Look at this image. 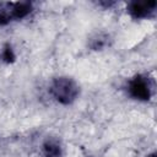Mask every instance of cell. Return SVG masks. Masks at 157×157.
Here are the masks:
<instances>
[{"instance_id":"cell-10","label":"cell","mask_w":157,"mask_h":157,"mask_svg":"<svg viewBox=\"0 0 157 157\" xmlns=\"http://www.w3.org/2000/svg\"><path fill=\"white\" fill-rule=\"evenodd\" d=\"M87 157H92V156H87Z\"/></svg>"},{"instance_id":"cell-2","label":"cell","mask_w":157,"mask_h":157,"mask_svg":"<svg viewBox=\"0 0 157 157\" xmlns=\"http://www.w3.org/2000/svg\"><path fill=\"white\" fill-rule=\"evenodd\" d=\"M156 82L148 74H136L126 83L128 94L139 102H148L155 96Z\"/></svg>"},{"instance_id":"cell-8","label":"cell","mask_w":157,"mask_h":157,"mask_svg":"<svg viewBox=\"0 0 157 157\" xmlns=\"http://www.w3.org/2000/svg\"><path fill=\"white\" fill-rule=\"evenodd\" d=\"M115 4H117L115 1H99V2H97L98 6H103L104 9H110V7L114 6Z\"/></svg>"},{"instance_id":"cell-7","label":"cell","mask_w":157,"mask_h":157,"mask_svg":"<svg viewBox=\"0 0 157 157\" xmlns=\"http://www.w3.org/2000/svg\"><path fill=\"white\" fill-rule=\"evenodd\" d=\"M0 59H1V61L6 63V64H11V63L15 61L16 54H15V52H13V49L10 44H5L2 47L1 53H0Z\"/></svg>"},{"instance_id":"cell-4","label":"cell","mask_w":157,"mask_h":157,"mask_svg":"<svg viewBox=\"0 0 157 157\" xmlns=\"http://www.w3.org/2000/svg\"><path fill=\"white\" fill-rule=\"evenodd\" d=\"M128 15L134 20L155 18L157 13V1L155 0H132L126 5Z\"/></svg>"},{"instance_id":"cell-5","label":"cell","mask_w":157,"mask_h":157,"mask_svg":"<svg viewBox=\"0 0 157 157\" xmlns=\"http://www.w3.org/2000/svg\"><path fill=\"white\" fill-rule=\"evenodd\" d=\"M64 145L61 140L56 136H48L40 145L42 157H63Z\"/></svg>"},{"instance_id":"cell-6","label":"cell","mask_w":157,"mask_h":157,"mask_svg":"<svg viewBox=\"0 0 157 157\" xmlns=\"http://www.w3.org/2000/svg\"><path fill=\"white\" fill-rule=\"evenodd\" d=\"M110 45V37L107 33H96L93 37H91L88 42V47L92 50H103L107 47Z\"/></svg>"},{"instance_id":"cell-1","label":"cell","mask_w":157,"mask_h":157,"mask_svg":"<svg viewBox=\"0 0 157 157\" xmlns=\"http://www.w3.org/2000/svg\"><path fill=\"white\" fill-rule=\"evenodd\" d=\"M81 88L77 81L69 76H58L52 80L49 93L58 103L63 105L72 104L80 96Z\"/></svg>"},{"instance_id":"cell-3","label":"cell","mask_w":157,"mask_h":157,"mask_svg":"<svg viewBox=\"0 0 157 157\" xmlns=\"http://www.w3.org/2000/svg\"><path fill=\"white\" fill-rule=\"evenodd\" d=\"M33 10V2L29 1H0V27L26 18Z\"/></svg>"},{"instance_id":"cell-9","label":"cell","mask_w":157,"mask_h":157,"mask_svg":"<svg viewBox=\"0 0 157 157\" xmlns=\"http://www.w3.org/2000/svg\"><path fill=\"white\" fill-rule=\"evenodd\" d=\"M147 157H156V153H155V152H152V153H150Z\"/></svg>"}]
</instances>
